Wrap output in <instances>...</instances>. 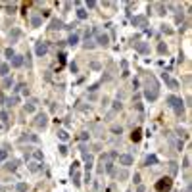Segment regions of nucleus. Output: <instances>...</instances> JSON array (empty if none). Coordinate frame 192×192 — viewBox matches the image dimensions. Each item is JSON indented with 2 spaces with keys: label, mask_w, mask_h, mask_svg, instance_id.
I'll return each mask as SVG.
<instances>
[{
  "label": "nucleus",
  "mask_w": 192,
  "mask_h": 192,
  "mask_svg": "<svg viewBox=\"0 0 192 192\" xmlns=\"http://www.w3.org/2000/svg\"><path fill=\"white\" fill-rule=\"evenodd\" d=\"M17 102H19L17 96H12V98H8L6 100V106H13V104H17Z\"/></svg>",
  "instance_id": "obj_23"
},
{
  "label": "nucleus",
  "mask_w": 192,
  "mask_h": 192,
  "mask_svg": "<svg viewBox=\"0 0 192 192\" xmlns=\"http://www.w3.org/2000/svg\"><path fill=\"white\" fill-rule=\"evenodd\" d=\"M163 81H165V83L169 85V87H171V89H177V87H179V83H177V81H175V79H169V77H167L165 73H163Z\"/></svg>",
  "instance_id": "obj_11"
},
{
  "label": "nucleus",
  "mask_w": 192,
  "mask_h": 192,
  "mask_svg": "<svg viewBox=\"0 0 192 192\" xmlns=\"http://www.w3.org/2000/svg\"><path fill=\"white\" fill-rule=\"evenodd\" d=\"M29 171H33V173L40 171V163H37V161H33V163H29Z\"/></svg>",
  "instance_id": "obj_19"
},
{
  "label": "nucleus",
  "mask_w": 192,
  "mask_h": 192,
  "mask_svg": "<svg viewBox=\"0 0 192 192\" xmlns=\"http://www.w3.org/2000/svg\"><path fill=\"white\" fill-rule=\"evenodd\" d=\"M35 52H37V56H44L46 52H48V42H38L37 44V48H35Z\"/></svg>",
  "instance_id": "obj_5"
},
{
  "label": "nucleus",
  "mask_w": 192,
  "mask_h": 192,
  "mask_svg": "<svg viewBox=\"0 0 192 192\" xmlns=\"http://www.w3.org/2000/svg\"><path fill=\"white\" fill-rule=\"evenodd\" d=\"M4 87H12V79H10V77L4 79Z\"/></svg>",
  "instance_id": "obj_34"
},
{
  "label": "nucleus",
  "mask_w": 192,
  "mask_h": 192,
  "mask_svg": "<svg viewBox=\"0 0 192 192\" xmlns=\"http://www.w3.org/2000/svg\"><path fill=\"white\" fill-rule=\"evenodd\" d=\"M17 165H19V161L17 160H12V161H8V163H6V169H8V171H15Z\"/></svg>",
  "instance_id": "obj_15"
},
{
  "label": "nucleus",
  "mask_w": 192,
  "mask_h": 192,
  "mask_svg": "<svg viewBox=\"0 0 192 192\" xmlns=\"http://www.w3.org/2000/svg\"><path fill=\"white\" fill-rule=\"evenodd\" d=\"M119 163H121V165H131V163H133V156H129V154H121V156H119Z\"/></svg>",
  "instance_id": "obj_6"
},
{
  "label": "nucleus",
  "mask_w": 192,
  "mask_h": 192,
  "mask_svg": "<svg viewBox=\"0 0 192 192\" xmlns=\"http://www.w3.org/2000/svg\"><path fill=\"white\" fill-rule=\"evenodd\" d=\"M136 192H146V188H144V186L140 185V186H138V188H136Z\"/></svg>",
  "instance_id": "obj_39"
},
{
  "label": "nucleus",
  "mask_w": 192,
  "mask_h": 192,
  "mask_svg": "<svg viewBox=\"0 0 192 192\" xmlns=\"http://www.w3.org/2000/svg\"><path fill=\"white\" fill-rule=\"evenodd\" d=\"M173 186V181L171 177H163V179H160L158 183H156V190L158 192H169Z\"/></svg>",
  "instance_id": "obj_2"
},
{
  "label": "nucleus",
  "mask_w": 192,
  "mask_h": 192,
  "mask_svg": "<svg viewBox=\"0 0 192 192\" xmlns=\"http://www.w3.org/2000/svg\"><path fill=\"white\" fill-rule=\"evenodd\" d=\"M15 190H17V192H25L27 190V185H25V183H19V185L15 186Z\"/></svg>",
  "instance_id": "obj_26"
},
{
  "label": "nucleus",
  "mask_w": 192,
  "mask_h": 192,
  "mask_svg": "<svg viewBox=\"0 0 192 192\" xmlns=\"http://www.w3.org/2000/svg\"><path fill=\"white\" fill-rule=\"evenodd\" d=\"M127 192H131V190H127Z\"/></svg>",
  "instance_id": "obj_40"
},
{
  "label": "nucleus",
  "mask_w": 192,
  "mask_h": 192,
  "mask_svg": "<svg viewBox=\"0 0 192 192\" xmlns=\"http://www.w3.org/2000/svg\"><path fill=\"white\" fill-rule=\"evenodd\" d=\"M144 163H146L148 167H150V165H156V163H158V158H156V156H148Z\"/></svg>",
  "instance_id": "obj_17"
},
{
  "label": "nucleus",
  "mask_w": 192,
  "mask_h": 192,
  "mask_svg": "<svg viewBox=\"0 0 192 192\" xmlns=\"http://www.w3.org/2000/svg\"><path fill=\"white\" fill-rule=\"evenodd\" d=\"M15 54H13V50L12 48H6V58H13Z\"/></svg>",
  "instance_id": "obj_32"
},
{
  "label": "nucleus",
  "mask_w": 192,
  "mask_h": 192,
  "mask_svg": "<svg viewBox=\"0 0 192 192\" xmlns=\"http://www.w3.org/2000/svg\"><path fill=\"white\" fill-rule=\"evenodd\" d=\"M31 23H33V25H35V27H38V25H40V23H42V19L38 17V15H35V17H31Z\"/></svg>",
  "instance_id": "obj_25"
},
{
  "label": "nucleus",
  "mask_w": 192,
  "mask_h": 192,
  "mask_svg": "<svg viewBox=\"0 0 192 192\" xmlns=\"http://www.w3.org/2000/svg\"><path fill=\"white\" fill-rule=\"evenodd\" d=\"M85 48H94V40L87 38V42H85Z\"/></svg>",
  "instance_id": "obj_29"
},
{
  "label": "nucleus",
  "mask_w": 192,
  "mask_h": 192,
  "mask_svg": "<svg viewBox=\"0 0 192 192\" xmlns=\"http://www.w3.org/2000/svg\"><path fill=\"white\" fill-rule=\"evenodd\" d=\"M144 96H146L150 102H154V100L158 98V90H144Z\"/></svg>",
  "instance_id": "obj_8"
},
{
  "label": "nucleus",
  "mask_w": 192,
  "mask_h": 192,
  "mask_svg": "<svg viewBox=\"0 0 192 192\" xmlns=\"http://www.w3.org/2000/svg\"><path fill=\"white\" fill-rule=\"evenodd\" d=\"M158 52H160V54H163V52H167L165 44H160V46H158Z\"/></svg>",
  "instance_id": "obj_33"
},
{
  "label": "nucleus",
  "mask_w": 192,
  "mask_h": 192,
  "mask_svg": "<svg viewBox=\"0 0 192 192\" xmlns=\"http://www.w3.org/2000/svg\"><path fill=\"white\" fill-rule=\"evenodd\" d=\"M87 15H89V13H87L85 8H79V10H77V17L79 19H87Z\"/></svg>",
  "instance_id": "obj_18"
},
{
  "label": "nucleus",
  "mask_w": 192,
  "mask_h": 192,
  "mask_svg": "<svg viewBox=\"0 0 192 192\" xmlns=\"http://www.w3.org/2000/svg\"><path fill=\"white\" fill-rule=\"evenodd\" d=\"M146 23V17L144 15H136V17H133V25H144Z\"/></svg>",
  "instance_id": "obj_16"
},
{
  "label": "nucleus",
  "mask_w": 192,
  "mask_h": 192,
  "mask_svg": "<svg viewBox=\"0 0 192 192\" xmlns=\"http://www.w3.org/2000/svg\"><path fill=\"white\" fill-rule=\"evenodd\" d=\"M35 106H37V100H29V102L25 104V111L27 113H33V111H35Z\"/></svg>",
  "instance_id": "obj_9"
},
{
  "label": "nucleus",
  "mask_w": 192,
  "mask_h": 192,
  "mask_svg": "<svg viewBox=\"0 0 192 192\" xmlns=\"http://www.w3.org/2000/svg\"><path fill=\"white\" fill-rule=\"evenodd\" d=\"M94 35H96V42H98L100 46H108L109 37L106 35V33H102V31H98V29H94Z\"/></svg>",
  "instance_id": "obj_3"
},
{
  "label": "nucleus",
  "mask_w": 192,
  "mask_h": 192,
  "mask_svg": "<svg viewBox=\"0 0 192 192\" xmlns=\"http://www.w3.org/2000/svg\"><path fill=\"white\" fill-rule=\"evenodd\" d=\"M50 29H64V21L62 19H52Z\"/></svg>",
  "instance_id": "obj_10"
},
{
  "label": "nucleus",
  "mask_w": 192,
  "mask_h": 192,
  "mask_svg": "<svg viewBox=\"0 0 192 192\" xmlns=\"http://www.w3.org/2000/svg\"><path fill=\"white\" fill-rule=\"evenodd\" d=\"M183 167H185V169H188V167H190V158H188V156L183 160Z\"/></svg>",
  "instance_id": "obj_28"
},
{
  "label": "nucleus",
  "mask_w": 192,
  "mask_h": 192,
  "mask_svg": "<svg viewBox=\"0 0 192 192\" xmlns=\"http://www.w3.org/2000/svg\"><path fill=\"white\" fill-rule=\"evenodd\" d=\"M167 104L171 106L173 109H175V113L181 115L183 111H185V106H183V100H181L179 96H167Z\"/></svg>",
  "instance_id": "obj_1"
},
{
  "label": "nucleus",
  "mask_w": 192,
  "mask_h": 192,
  "mask_svg": "<svg viewBox=\"0 0 192 192\" xmlns=\"http://www.w3.org/2000/svg\"><path fill=\"white\" fill-rule=\"evenodd\" d=\"M113 109H121V102H119V100H115L113 102Z\"/></svg>",
  "instance_id": "obj_35"
},
{
  "label": "nucleus",
  "mask_w": 192,
  "mask_h": 192,
  "mask_svg": "<svg viewBox=\"0 0 192 192\" xmlns=\"http://www.w3.org/2000/svg\"><path fill=\"white\" fill-rule=\"evenodd\" d=\"M33 156H35V160H42V152H40V150H35Z\"/></svg>",
  "instance_id": "obj_30"
},
{
  "label": "nucleus",
  "mask_w": 192,
  "mask_h": 192,
  "mask_svg": "<svg viewBox=\"0 0 192 192\" xmlns=\"http://www.w3.org/2000/svg\"><path fill=\"white\" fill-rule=\"evenodd\" d=\"M177 171H179L177 163H175V161H171V163H169V173H171V175H177Z\"/></svg>",
  "instance_id": "obj_22"
},
{
  "label": "nucleus",
  "mask_w": 192,
  "mask_h": 192,
  "mask_svg": "<svg viewBox=\"0 0 192 192\" xmlns=\"http://www.w3.org/2000/svg\"><path fill=\"white\" fill-rule=\"evenodd\" d=\"M58 136H60L62 140H67V138H69V134L65 133V131H58Z\"/></svg>",
  "instance_id": "obj_27"
},
{
  "label": "nucleus",
  "mask_w": 192,
  "mask_h": 192,
  "mask_svg": "<svg viewBox=\"0 0 192 192\" xmlns=\"http://www.w3.org/2000/svg\"><path fill=\"white\" fill-rule=\"evenodd\" d=\"M131 138H133V142H138L142 138V131H140V129H134L133 134H131Z\"/></svg>",
  "instance_id": "obj_12"
},
{
  "label": "nucleus",
  "mask_w": 192,
  "mask_h": 192,
  "mask_svg": "<svg viewBox=\"0 0 192 192\" xmlns=\"http://www.w3.org/2000/svg\"><path fill=\"white\" fill-rule=\"evenodd\" d=\"M71 175H73V183H75V186H81V175H79L77 171H73Z\"/></svg>",
  "instance_id": "obj_21"
},
{
  "label": "nucleus",
  "mask_w": 192,
  "mask_h": 192,
  "mask_svg": "<svg viewBox=\"0 0 192 192\" xmlns=\"http://www.w3.org/2000/svg\"><path fill=\"white\" fill-rule=\"evenodd\" d=\"M127 177H129L127 171H121V173H119V179H127Z\"/></svg>",
  "instance_id": "obj_36"
},
{
  "label": "nucleus",
  "mask_w": 192,
  "mask_h": 192,
  "mask_svg": "<svg viewBox=\"0 0 192 192\" xmlns=\"http://www.w3.org/2000/svg\"><path fill=\"white\" fill-rule=\"evenodd\" d=\"M8 71H10V65L8 64H0V75H8Z\"/></svg>",
  "instance_id": "obj_20"
},
{
  "label": "nucleus",
  "mask_w": 192,
  "mask_h": 192,
  "mask_svg": "<svg viewBox=\"0 0 192 192\" xmlns=\"http://www.w3.org/2000/svg\"><path fill=\"white\" fill-rule=\"evenodd\" d=\"M77 42H79V35H77V33L69 35V38H67V44H69V46H75Z\"/></svg>",
  "instance_id": "obj_13"
},
{
  "label": "nucleus",
  "mask_w": 192,
  "mask_h": 192,
  "mask_svg": "<svg viewBox=\"0 0 192 192\" xmlns=\"http://www.w3.org/2000/svg\"><path fill=\"white\" fill-rule=\"evenodd\" d=\"M6 158H8V152L6 150H0V161H4Z\"/></svg>",
  "instance_id": "obj_31"
},
{
  "label": "nucleus",
  "mask_w": 192,
  "mask_h": 192,
  "mask_svg": "<svg viewBox=\"0 0 192 192\" xmlns=\"http://www.w3.org/2000/svg\"><path fill=\"white\" fill-rule=\"evenodd\" d=\"M60 152H62V154L65 156V154H67V148H65V146H60Z\"/></svg>",
  "instance_id": "obj_37"
},
{
  "label": "nucleus",
  "mask_w": 192,
  "mask_h": 192,
  "mask_svg": "<svg viewBox=\"0 0 192 192\" xmlns=\"http://www.w3.org/2000/svg\"><path fill=\"white\" fill-rule=\"evenodd\" d=\"M0 104H6V98H4V94L0 92Z\"/></svg>",
  "instance_id": "obj_38"
},
{
  "label": "nucleus",
  "mask_w": 192,
  "mask_h": 192,
  "mask_svg": "<svg viewBox=\"0 0 192 192\" xmlns=\"http://www.w3.org/2000/svg\"><path fill=\"white\" fill-rule=\"evenodd\" d=\"M134 48H136V52H140V54H148V52H150V46H148L146 42H136Z\"/></svg>",
  "instance_id": "obj_7"
},
{
  "label": "nucleus",
  "mask_w": 192,
  "mask_h": 192,
  "mask_svg": "<svg viewBox=\"0 0 192 192\" xmlns=\"http://www.w3.org/2000/svg\"><path fill=\"white\" fill-rule=\"evenodd\" d=\"M35 125H37L38 129H44L46 125H48V117H46V113H37V117H35Z\"/></svg>",
  "instance_id": "obj_4"
},
{
  "label": "nucleus",
  "mask_w": 192,
  "mask_h": 192,
  "mask_svg": "<svg viewBox=\"0 0 192 192\" xmlns=\"http://www.w3.org/2000/svg\"><path fill=\"white\" fill-rule=\"evenodd\" d=\"M0 119H2V123H4V125H8V123H10V119H8V113H6V111H0Z\"/></svg>",
  "instance_id": "obj_24"
},
{
  "label": "nucleus",
  "mask_w": 192,
  "mask_h": 192,
  "mask_svg": "<svg viewBox=\"0 0 192 192\" xmlns=\"http://www.w3.org/2000/svg\"><path fill=\"white\" fill-rule=\"evenodd\" d=\"M12 65L13 67H21V65H23V56H13Z\"/></svg>",
  "instance_id": "obj_14"
}]
</instances>
